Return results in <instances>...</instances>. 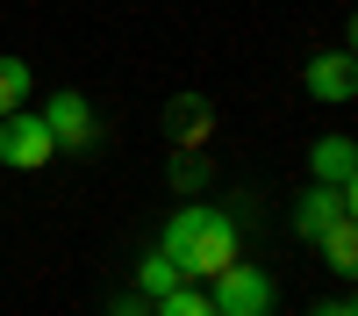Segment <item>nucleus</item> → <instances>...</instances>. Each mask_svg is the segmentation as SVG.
I'll use <instances>...</instances> for the list:
<instances>
[{"instance_id":"nucleus-1","label":"nucleus","mask_w":358,"mask_h":316,"mask_svg":"<svg viewBox=\"0 0 358 316\" xmlns=\"http://www.w3.org/2000/svg\"><path fill=\"white\" fill-rule=\"evenodd\" d=\"M158 252H165L187 280H215L229 259H236V223H229L222 209H208V201H187V209L165 223Z\"/></svg>"},{"instance_id":"nucleus-2","label":"nucleus","mask_w":358,"mask_h":316,"mask_svg":"<svg viewBox=\"0 0 358 316\" xmlns=\"http://www.w3.org/2000/svg\"><path fill=\"white\" fill-rule=\"evenodd\" d=\"M208 302H215V316H273V280L258 266H244V259H229L215 273V287H208Z\"/></svg>"},{"instance_id":"nucleus-3","label":"nucleus","mask_w":358,"mask_h":316,"mask_svg":"<svg viewBox=\"0 0 358 316\" xmlns=\"http://www.w3.org/2000/svg\"><path fill=\"white\" fill-rule=\"evenodd\" d=\"M50 130H43V115H29V108H15V115H0V165H15V172H36V165H50Z\"/></svg>"},{"instance_id":"nucleus-4","label":"nucleus","mask_w":358,"mask_h":316,"mask_svg":"<svg viewBox=\"0 0 358 316\" xmlns=\"http://www.w3.org/2000/svg\"><path fill=\"white\" fill-rule=\"evenodd\" d=\"M43 130H50L57 151H86V144L101 137V130H94V108H86V94H72V86L43 101Z\"/></svg>"},{"instance_id":"nucleus-5","label":"nucleus","mask_w":358,"mask_h":316,"mask_svg":"<svg viewBox=\"0 0 358 316\" xmlns=\"http://www.w3.org/2000/svg\"><path fill=\"white\" fill-rule=\"evenodd\" d=\"M344 216H351V194H344V187H322V180L294 201V230H301V238H322V230L344 223Z\"/></svg>"},{"instance_id":"nucleus-6","label":"nucleus","mask_w":358,"mask_h":316,"mask_svg":"<svg viewBox=\"0 0 358 316\" xmlns=\"http://www.w3.org/2000/svg\"><path fill=\"white\" fill-rule=\"evenodd\" d=\"M308 94H315V101H351V94H358V79H351V57H344V50L308 57Z\"/></svg>"},{"instance_id":"nucleus-7","label":"nucleus","mask_w":358,"mask_h":316,"mask_svg":"<svg viewBox=\"0 0 358 316\" xmlns=\"http://www.w3.org/2000/svg\"><path fill=\"white\" fill-rule=\"evenodd\" d=\"M315 180H322V187H344V194L358 187V151H351V137H322V144H315Z\"/></svg>"},{"instance_id":"nucleus-8","label":"nucleus","mask_w":358,"mask_h":316,"mask_svg":"<svg viewBox=\"0 0 358 316\" xmlns=\"http://www.w3.org/2000/svg\"><path fill=\"white\" fill-rule=\"evenodd\" d=\"M179 280H187V273H179V266H172L165 252H143V259H136V295H143V302H158V295H172Z\"/></svg>"},{"instance_id":"nucleus-9","label":"nucleus","mask_w":358,"mask_h":316,"mask_svg":"<svg viewBox=\"0 0 358 316\" xmlns=\"http://www.w3.org/2000/svg\"><path fill=\"white\" fill-rule=\"evenodd\" d=\"M315 245H322V259H330L337 273H351V266H358V230H351V216H344V223H330Z\"/></svg>"},{"instance_id":"nucleus-10","label":"nucleus","mask_w":358,"mask_h":316,"mask_svg":"<svg viewBox=\"0 0 358 316\" xmlns=\"http://www.w3.org/2000/svg\"><path fill=\"white\" fill-rule=\"evenodd\" d=\"M29 79H36V72H29L22 57H0V115L29 108Z\"/></svg>"},{"instance_id":"nucleus-11","label":"nucleus","mask_w":358,"mask_h":316,"mask_svg":"<svg viewBox=\"0 0 358 316\" xmlns=\"http://www.w3.org/2000/svg\"><path fill=\"white\" fill-rule=\"evenodd\" d=\"M208 123H215V115H208V101H172V137H179V144H201Z\"/></svg>"},{"instance_id":"nucleus-12","label":"nucleus","mask_w":358,"mask_h":316,"mask_svg":"<svg viewBox=\"0 0 358 316\" xmlns=\"http://www.w3.org/2000/svg\"><path fill=\"white\" fill-rule=\"evenodd\" d=\"M158 316H215V302H208L201 287H187V280H179L172 295H158Z\"/></svg>"},{"instance_id":"nucleus-13","label":"nucleus","mask_w":358,"mask_h":316,"mask_svg":"<svg viewBox=\"0 0 358 316\" xmlns=\"http://www.w3.org/2000/svg\"><path fill=\"white\" fill-rule=\"evenodd\" d=\"M172 180H179V187H208V165H194L187 151H179V158H172Z\"/></svg>"},{"instance_id":"nucleus-14","label":"nucleus","mask_w":358,"mask_h":316,"mask_svg":"<svg viewBox=\"0 0 358 316\" xmlns=\"http://www.w3.org/2000/svg\"><path fill=\"white\" fill-rule=\"evenodd\" d=\"M115 316H143V295H129V302H115Z\"/></svg>"},{"instance_id":"nucleus-15","label":"nucleus","mask_w":358,"mask_h":316,"mask_svg":"<svg viewBox=\"0 0 358 316\" xmlns=\"http://www.w3.org/2000/svg\"><path fill=\"white\" fill-rule=\"evenodd\" d=\"M315 316H351V302H330V309H315Z\"/></svg>"}]
</instances>
